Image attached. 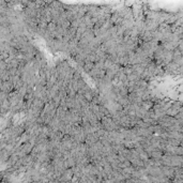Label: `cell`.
<instances>
[{"label":"cell","mask_w":183,"mask_h":183,"mask_svg":"<svg viewBox=\"0 0 183 183\" xmlns=\"http://www.w3.org/2000/svg\"><path fill=\"white\" fill-rule=\"evenodd\" d=\"M0 88H1V91H5V92H11L14 89V85L11 80H5V81H1L0 84Z\"/></svg>","instance_id":"obj_2"},{"label":"cell","mask_w":183,"mask_h":183,"mask_svg":"<svg viewBox=\"0 0 183 183\" xmlns=\"http://www.w3.org/2000/svg\"><path fill=\"white\" fill-rule=\"evenodd\" d=\"M129 89H127V87L125 86H122L120 87V91H119V95H122V97H125V95H129Z\"/></svg>","instance_id":"obj_13"},{"label":"cell","mask_w":183,"mask_h":183,"mask_svg":"<svg viewBox=\"0 0 183 183\" xmlns=\"http://www.w3.org/2000/svg\"><path fill=\"white\" fill-rule=\"evenodd\" d=\"M80 78H82V76H81L80 72H78L77 70H76V71H75V73H74L73 79H75V80H78V79H80Z\"/></svg>","instance_id":"obj_17"},{"label":"cell","mask_w":183,"mask_h":183,"mask_svg":"<svg viewBox=\"0 0 183 183\" xmlns=\"http://www.w3.org/2000/svg\"><path fill=\"white\" fill-rule=\"evenodd\" d=\"M10 156H11V154H10L5 149L0 150V162H1V164H4V163L8 162Z\"/></svg>","instance_id":"obj_4"},{"label":"cell","mask_w":183,"mask_h":183,"mask_svg":"<svg viewBox=\"0 0 183 183\" xmlns=\"http://www.w3.org/2000/svg\"><path fill=\"white\" fill-rule=\"evenodd\" d=\"M163 155H164V152H163L162 150H158V149H154V150L151 152L150 158H152V159L155 160V161H158V160L162 159Z\"/></svg>","instance_id":"obj_5"},{"label":"cell","mask_w":183,"mask_h":183,"mask_svg":"<svg viewBox=\"0 0 183 183\" xmlns=\"http://www.w3.org/2000/svg\"><path fill=\"white\" fill-rule=\"evenodd\" d=\"M53 101H54V103H55V104H56V106H60V103H61V98H60V95H59V93L57 94V95H56V97H55V98L53 99Z\"/></svg>","instance_id":"obj_16"},{"label":"cell","mask_w":183,"mask_h":183,"mask_svg":"<svg viewBox=\"0 0 183 183\" xmlns=\"http://www.w3.org/2000/svg\"><path fill=\"white\" fill-rule=\"evenodd\" d=\"M33 147L34 146H33L31 142L27 141V142H25V143H23V145H20L18 148L24 152L25 154H30V153H31V151H32V149H33Z\"/></svg>","instance_id":"obj_3"},{"label":"cell","mask_w":183,"mask_h":183,"mask_svg":"<svg viewBox=\"0 0 183 183\" xmlns=\"http://www.w3.org/2000/svg\"><path fill=\"white\" fill-rule=\"evenodd\" d=\"M122 106L127 105L129 103H131L130 99H129V95H125V97H122V95H118V101Z\"/></svg>","instance_id":"obj_9"},{"label":"cell","mask_w":183,"mask_h":183,"mask_svg":"<svg viewBox=\"0 0 183 183\" xmlns=\"http://www.w3.org/2000/svg\"><path fill=\"white\" fill-rule=\"evenodd\" d=\"M10 78H11V75L9 73V70H3V71L0 70V80L1 81L10 80Z\"/></svg>","instance_id":"obj_7"},{"label":"cell","mask_w":183,"mask_h":183,"mask_svg":"<svg viewBox=\"0 0 183 183\" xmlns=\"http://www.w3.org/2000/svg\"><path fill=\"white\" fill-rule=\"evenodd\" d=\"M179 108H176V107H174V106H171V107H169L168 109L166 110V114L168 115V116H171V117H176L177 115L179 114Z\"/></svg>","instance_id":"obj_8"},{"label":"cell","mask_w":183,"mask_h":183,"mask_svg":"<svg viewBox=\"0 0 183 183\" xmlns=\"http://www.w3.org/2000/svg\"><path fill=\"white\" fill-rule=\"evenodd\" d=\"M116 62H115L113 59H110V58H107L105 60V62H104V69L105 70H108V69H110L113 65L115 64Z\"/></svg>","instance_id":"obj_11"},{"label":"cell","mask_w":183,"mask_h":183,"mask_svg":"<svg viewBox=\"0 0 183 183\" xmlns=\"http://www.w3.org/2000/svg\"><path fill=\"white\" fill-rule=\"evenodd\" d=\"M113 148H114L115 153L119 154V153H120V152L125 148V146H124V143H123V142H121V143H115V145H113Z\"/></svg>","instance_id":"obj_10"},{"label":"cell","mask_w":183,"mask_h":183,"mask_svg":"<svg viewBox=\"0 0 183 183\" xmlns=\"http://www.w3.org/2000/svg\"><path fill=\"white\" fill-rule=\"evenodd\" d=\"M0 70L3 71V70H8V62L5 60L0 61Z\"/></svg>","instance_id":"obj_15"},{"label":"cell","mask_w":183,"mask_h":183,"mask_svg":"<svg viewBox=\"0 0 183 183\" xmlns=\"http://www.w3.org/2000/svg\"><path fill=\"white\" fill-rule=\"evenodd\" d=\"M73 176H74L73 169H72V168H68V169H65V171L62 174L59 182H71Z\"/></svg>","instance_id":"obj_1"},{"label":"cell","mask_w":183,"mask_h":183,"mask_svg":"<svg viewBox=\"0 0 183 183\" xmlns=\"http://www.w3.org/2000/svg\"><path fill=\"white\" fill-rule=\"evenodd\" d=\"M93 68H94V62H92V61H90V60H86L85 64H84V66H82L81 69L84 70L86 73H89Z\"/></svg>","instance_id":"obj_6"},{"label":"cell","mask_w":183,"mask_h":183,"mask_svg":"<svg viewBox=\"0 0 183 183\" xmlns=\"http://www.w3.org/2000/svg\"><path fill=\"white\" fill-rule=\"evenodd\" d=\"M87 60H90V61H92V62H94V63H95V62L99 60L97 53H95V52H91V53L88 55V57H87Z\"/></svg>","instance_id":"obj_12"},{"label":"cell","mask_w":183,"mask_h":183,"mask_svg":"<svg viewBox=\"0 0 183 183\" xmlns=\"http://www.w3.org/2000/svg\"><path fill=\"white\" fill-rule=\"evenodd\" d=\"M9 97H10V95H9V92H5V91H1V92H0V102L8 100Z\"/></svg>","instance_id":"obj_14"}]
</instances>
